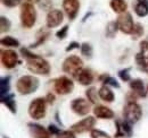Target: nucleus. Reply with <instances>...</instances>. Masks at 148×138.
Instances as JSON below:
<instances>
[{
	"label": "nucleus",
	"instance_id": "ddd939ff",
	"mask_svg": "<svg viewBox=\"0 0 148 138\" xmlns=\"http://www.w3.org/2000/svg\"><path fill=\"white\" fill-rule=\"evenodd\" d=\"M63 19H64V15L59 9H51L47 14L46 25L48 28H54L63 23Z\"/></svg>",
	"mask_w": 148,
	"mask_h": 138
},
{
	"label": "nucleus",
	"instance_id": "8fccbe9b",
	"mask_svg": "<svg viewBox=\"0 0 148 138\" xmlns=\"http://www.w3.org/2000/svg\"><path fill=\"white\" fill-rule=\"evenodd\" d=\"M147 89H148V86H147Z\"/></svg>",
	"mask_w": 148,
	"mask_h": 138
},
{
	"label": "nucleus",
	"instance_id": "c85d7f7f",
	"mask_svg": "<svg viewBox=\"0 0 148 138\" xmlns=\"http://www.w3.org/2000/svg\"><path fill=\"white\" fill-rule=\"evenodd\" d=\"M80 50H81V54L82 55H84L86 58H91L93 54V48L92 45L90 44V43H88V42H84V43H82L81 44V48H80Z\"/></svg>",
	"mask_w": 148,
	"mask_h": 138
},
{
	"label": "nucleus",
	"instance_id": "f3484780",
	"mask_svg": "<svg viewBox=\"0 0 148 138\" xmlns=\"http://www.w3.org/2000/svg\"><path fill=\"white\" fill-rule=\"evenodd\" d=\"M93 114L98 119H104V120H110L115 117L114 111L111 108L105 106V105H96L93 109Z\"/></svg>",
	"mask_w": 148,
	"mask_h": 138
},
{
	"label": "nucleus",
	"instance_id": "bb28decb",
	"mask_svg": "<svg viewBox=\"0 0 148 138\" xmlns=\"http://www.w3.org/2000/svg\"><path fill=\"white\" fill-rule=\"evenodd\" d=\"M1 45L3 47H8V48H18L19 47V41L17 39L13 37V36H5L0 40Z\"/></svg>",
	"mask_w": 148,
	"mask_h": 138
},
{
	"label": "nucleus",
	"instance_id": "5701e85b",
	"mask_svg": "<svg viewBox=\"0 0 148 138\" xmlns=\"http://www.w3.org/2000/svg\"><path fill=\"white\" fill-rule=\"evenodd\" d=\"M47 28H48V27H47ZM47 28H41V30H39V32L37 33V41L30 45V49L38 48L39 45H41L42 43H45V42L48 40L50 33H49V31H48Z\"/></svg>",
	"mask_w": 148,
	"mask_h": 138
},
{
	"label": "nucleus",
	"instance_id": "49530a36",
	"mask_svg": "<svg viewBox=\"0 0 148 138\" xmlns=\"http://www.w3.org/2000/svg\"><path fill=\"white\" fill-rule=\"evenodd\" d=\"M55 118H56V121L58 122V123H60L62 124V120L59 119V116H58V112H56V114H55Z\"/></svg>",
	"mask_w": 148,
	"mask_h": 138
},
{
	"label": "nucleus",
	"instance_id": "473e14b6",
	"mask_svg": "<svg viewBox=\"0 0 148 138\" xmlns=\"http://www.w3.org/2000/svg\"><path fill=\"white\" fill-rule=\"evenodd\" d=\"M130 70L131 68H124V69H121L119 71V77L121 78V80L123 82H130L131 80V75H130Z\"/></svg>",
	"mask_w": 148,
	"mask_h": 138
},
{
	"label": "nucleus",
	"instance_id": "b1692460",
	"mask_svg": "<svg viewBox=\"0 0 148 138\" xmlns=\"http://www.w3.org/2000/svg\"><path fill=\"white\" fill-rule=\"evenodd\" d=\"M99 80L104 84V85H107V86H112V87H115V88H120L121 85L120 83L114 78L110 76L108 74H104V75H100L99 76Z\"/></svg>",
	"mask_w": 148,
	"mask_h": 138
},
{
	"label": "nucleus",
	"instance_id": "a18cd8bd",
	"mask_svg": "<svg viewBox=\"0 0 148 138\" xmlns=\"http://www.w3.org/2000/svg\"><path fill=\"white\" fill-rule=\"evenodd\" d=\"M91 15H92V13H88V14H87V15H86V16L83 17V19H82V22H86V20H87L88 18H89L90 16H91Z\"/></svg>",
	"mask_w": 148,
	"mask_h": 138
},
{
	"label": "nucleus",
	"instance_id": "ea45409f",
	"mask_svg": "<svg viewBox=\"0 0 148 138\" xmlns=\"http://www.w3.org/2000/svg\"><path fill=\"white\" fill-rule=\"evenodd\" d=\"M48 130H49V133H50L51 135H54V136H56L57 134H59V133H60V129H59L57 126L51 124V123L48 126Z\"/></svg>",
	"mask_w": 148,
	"mask_h": 138
},
{
	"label": "nucleus",
	"instance_id": "7ed1b4c3",
	"mask_svg": "<svg viewBox=\"0 0 148 138\" xmlns=\"http://www.w3.org/2000/svg\"><path fill=\"white\" fill-rule=\"evenodd\" d=\"M19 17H21V24L23 27L25 28L33 27L37 22V10L34 8V5L30 2H24L21 6Z\"/></svg>",
	"mask_w": 148,
	"mask_h": 138
},
{
	"label": "nucleus",
	"instance_id": "72a5a7b5",
	"mask_svg": "<svg viewBox=\"0 0 148 138\" xmlns=\"http://www.w3.org/2000/svg\"><path fill=\"white\" fill-rule=\"evenodd\" d=\"M134 59H136V64H137V66L141 69V70H144L145 67H146V65H147V61H146V59L144 58V55L139 52V53L136 54V58H134Z\"/></svg>",
	"mask_w": 148,
	"mask_h": 138
},
{
	"label": "nucleus",
	"instance_id": "a211bd4d",
	"mask_svg": "<svg viewBox=\"0 0 148 138\" xmlns=\"http://www.w3.org/2000/svg\"><path fill=\"white\" fill-rule=\"evenodd\" d=\"M93 78H95V77H93L92 71L88 68H83L79 72V75L76 76V79H77L79 83H80L81 85H83V86H88V85L92 84Z\"/></svg>",
	"mask_w": 148,
	"mask_h": 138
},
{
	"label": "nucleus",
	"instance_id": "c756f323",
	"mask_svg": "<svg viewBox=\"0 0 148 138\" xmlns=\"http://www.w3.org/2000/svg\"><path fill=\"white\" fill-rule=\"evenodd\" d=\"M144 26L140 24V23H136L134 24V27H133V31H132V33H131V37H132V40H138V39H140L143 35H144Z\"/></svg>",
	"mask_w": 148,
	"mask_h": 138
},
{
	"label": "nucleus",
	"instance_id": "2eb2a0df",
	"mask_svg": "<svg viewBox=\"0 0 148 138\" xmlns=\"http://www.w3.org/2000/svg\"><path fill=\"white\" fill-rule=\"evenodd\" d=\"M63 9L66 13L67 17L73 20L79 13L80 2L79 0H63Z\"/></svg>",
	"mask_w": 148,
	"mask_h": 138
},
{
	"label": "nucleus",
	"instance_id": "f257e3e1",
	"mask_svg": "<svg viewBox=\"0 0 148 138\" xmlns=\"http://www.w3.org/2000/svg\"><path fill=\"white\" fill-rule=\"evenodd\" d=\"M21 54L25 58L26 60V67L27 69L37 75H42V76H48L50 74V64L42 57L34 54L26 48L21 49Z\"/></svg>",
	"mask_w": 148,
	"mask_h": 138
},
{
	"label": "nucleus",
	"instance_id": "4be33fe9",
	"mask_svg": "<svg viewBox=\"0 0 148 138\" xmlns=\"http://www.w3.org/2000/svg\"><path fill=\"white\" fill-rule=\"evenodd\" d=\"M110 6L112 10L116 14H123L128 9V3L125 2V0H111Z\"/></svg>",
	"mask_w": 148,
	"mask_h": 138
},
{
	"label": "nucleus",
	"instance_id": "6e6552de",
	"mask_svg": "<svg viewBox=\"0 0 148 138\" xmlns=\"http://www.w3.org/2000/svg\"><path fill=\"white\" fill-rule=\"evenodd\" d=\"M95 124H96V118L91 117V116H88L84 119L77 121L76 123L72 124L71 130H73L75 134H83V133H87V131H91L93 127H95Z\"/></svg>",
	"mask_w": 148,
	"mask_h": 138
},
{
	"label": "nucleus",
	"instance_id": "393cba45",
	"mask_svg": "<svg viewBox=\"0 0 148 138\" xmlns=\"http://www.w3.org/2000/svg\"><path fill=\"white\" fill-rule=\"evenodd\" d=\"M119 31V25H117V22L115 20H111L108 22V24L106 25V28H105V35L106 37L108 39H114L115 35Z\"/></svg>",
	"mask_w": 148,
	"mask_h": 138
},
{
	"label": "nucleus",
	"instance_id": "1a4fd4ad",
	"mask_svg": "<svg viewBox=\"0 0 148 138\" xmlns=\"http://www.w3.org/2000/svg\"><path fill=\"white\" fill-rule=\"evenodd\" d=\"M117 25H119V30L124 33V34H131L134 27V23H133V18L131 16L130 13H123L120 14V16L117 18Z\"/></svg>",
	"mask_w": 148,
	"mask_h": 138
},
{
	"label": "nucleus",
	"instance_id": "e433bc0d",
	"mask_svg": "<svg viewBox=\"0 0 148 138\" xmlns=\"http://www.w3.org/2000/svg\"><path fill=\"white\" fill-rule=\"evenodd\" d=\"M67 32H69V25H64V26L56 33V36H57V39L63 40V39H65V37L67 36Z\"/></svg>",
	"mask_w": 148,
	"mask_h": 138
},
{
	"label": "nucleus",
	"instance_id": "58836bf2",
	"mask_svg": "<svg viewBox=\"0 0 148 138\" xmlns=\"http://www.w3.org/2000/svg\"><path fill=\"white\" fill-rule=\"evenodd\" d=\"M80 48H81V44H79L77 42L73 41V42H71V43L65 48V51L71 52V51H73V50H75V49H80Z\"/></svg>",
	"mask_w": 148,
	"mask_h": 138
},
{
	"label": "nucleus",
	"instance_id": "dca6fc26",
	"mask_svg": "<svg viewBox=\"0 0 148 138\" xmlns=\"http://www.w3.org/2000/svg\"><path fill=\"white\" fill-rule=\"evenodd\" d=\"M130 89L138 95V97H146L147 96L148 89L145 88L144 82L140 78H136V79H131L129 82Z\"/></svg>",
	"mask_w": 148,
	"mask_h": 138
},
{
	"label": "nucleus",
	"instance_id": "4468645a",
	"mask_svg": "<svg viewBox=\"0 0 148 138\" xmlns=\"http://www.w3.org/2000/svg\"><path fill=\"white\" fill-rule=\"evenodd\" d=\"M29 131L32 138H51V134L49 133L48 129H46L43 126L34 123V122H29L27 123Z\"/></svg>",
	"mask_w": 148,
	"mask_h": 138
},
{
	"label": "nucleus",
	"instance_id": "aec40b11",
	"mask_svg": "<svg viewBox=\"0 0 148 138\" xmlns=\"http://www.w3.org/2000/svg\"><path fill=\"white\" fill-rule=\"evenodd\" d=\"M98 93H99V97H100L103 101H105V102L112 103V102L115 100V95H114L113 91H112L111 88H110V86H107V85H103V86L99 88Z\"/></svg>",
	"mask_w": 148,
	"mask_h": 138
},
{
	"label": "nucleus",
	"instance_id": "4c0bfd02",
	"mask_svg": "<svg viewBox=\"0 0 148 138\" xmlns=\"http://www.w3.org/2000/svg\"><path fill=\"white\" fill-rule=\"evenodd\" d=\"M21 1L22 0H1V2L8 8H14V7L18 6L21 3Z\"/></svg>",
	"mask_w": 148,
	"mask_h": 138
},
{
	"label": "nucleus",
	"instance_id": "20e7f679",
	"mask_svg": "<svg viewBox=\"0 0 148 138\" xmlns=\"http://www.w3.org/2000/svg\"><path fill=\"white\" fill-rule=\"evenodd\" d=\"M62 69H63L64 72L70 74V75H72L73 77L76 78L79 72L83 69V60L77 55H69L63 61Z\"/></svg>",
	"mask_w": 148,
	"mask_h": 138
},
{
	"label": "nucleus",
	"instance_id": "c9c22d12",
	"mask_svg": "<svg viewBox=\"0 0 148 138\" xmlns=\"http://www.w3.org/2000/svg\"><path fill=\"white\" fill-rule=\"evenodd\" d=\"M140 53L144 55V58L148 60V41H141L140 42Z\"/></svg>",
	"mask_w": 148,
	"mask_h": 138
},
{
	"label": "nucleus",
	"instance_id": "f704fd0d",
	"mask_svg": "<svg viewBox=\"0 0 148 138\" xmlns=\"http://www.w3.org/2000/svg\"><path fill=\"white\" fill-rule=\"evenodd\" d=\"M56 138H76V136L73 130H60V133L56 135Z\"/></svg>",
	"mask_w": 148,
	"mask_h": 138
},
{
	"label": "nucleus",
	"instance_id": "c03bdc74",
	"mask_svg": "<svg viewBox=\"0 0 148 138\" xmlns=\"http://www.w3.org/2000/svg\"><path fill=\"white\" fill-rule=\"evenodd\" d=\"M24 2H30V3H38V2H40V0H23Z\"/></svg>",
	"mask_w": 148,
	"mask_h": 138
},
{
	"label": "nucleus",
	"instance_id": "2f4dec72",
	"mask_svg": "<svg viewBox=\"0 0 148 138\" xmlns=\"http://www.w3.org/2000/svg\"><path fill=\"white\" fill-rule=\"evenodd\" d=\"M90 136L91 138H112L107 133H105L100 129H92L90 131Z\"/></svg>",
	"mask_w": 148,
	"mask_h": 138
},
{
	"label": "nucleus",
	"instance_id": "37998d69",
	"mask_svg": "<svg viewBox=\"0 0 148 138\" xmlns=\"http://www.w3.org/2000/svg\"><path fill=\"white\" fill-rule=\"evenodd\" d=\"M46 100H47V102H48V103L53 104L54 102H55L56 97L53 93H48V94H47V96H46Z\"/></svg>",
	"mask_w": 148,
	"mask_h": 138
},
{
	"label": "nucleus",
	"instance_id": "7c9ffc66",
	"mask_svg": "<svg viewBox=\"0 0 148 138\" xmlns=\"http://www.w3.org/2000/svg\"><path fill=\"white\" fill-rule=\"evenodd\" d=\"M12 27V23L10 20L5 16L0 17V32L1 33H7Z\"/></svg>",
	"mask_w": 148,
	"mask_h": 138
},
{
	"label": "nucleus",
	"instance_id": "9b49d317",
	"mask_svg": "<svg viewBox=\"0 0 148 138\" xmlns=\"http://www.w3.org/2000/svg\"><path fill=\"white\" fill-rule=\"evenodd\" d=\"M1 64L5 68L13 69L18 64V54L14 50H1Z\"/></svg>",
	"mask_w": 148,
	"mask_h": 138
},
{
	"label": "nucleus",
	"instance_id": "9d476101",
	"mask_svg": "<svg viewBox=\"0 0 148 138\" xmlns=\"http://www.w3.org/2000/svg\"><path fill=\"white\" fill-rule=\"evenodd\" d=\"M90 104L91 103L88 100L82 99V97H77V99H74L71 102V109L77 116H87L91 110Z\"/></svg>",
	"mask_w": 148,
	"mask_h": 138
},
{
	"label": "nucleus",
	"instance_id": "6ab92c4d",
	"mask_svg": "<svg viewBox=\"0 0 148 138\" xmlns=\"http://www.w3.org/2000/svg\"><path fill=\"white\" fill-rule=\"evenodd\" d=\"M1 103L5 104L7 106V109L13 113L16 114L17 112V106H16V101H15V95L13 93H8L3 96H1Z\"/></svg>",
	"mask_w": 148,
	"mask_h": 138
},
{
	"label": "nucleus",
	"instance_id": "09e8293b",
	"mask_svg": "<svg viewBox=\"0 0 148 138\" xmlns=\"http://www.w3.org/2000/svg\"><path fill=\"white\" fill-rule=\"evenodd\" d=\"M2 138H9V137H8V136H6V135H3V136H2Z\"/></svg>",
	"mask_w": 148,
	"mask_h": 138
},
{
	"label": "nucleus",
	"instance_id": "de8ad7c7",
	"mask_svg": "<svg viewBox=\"0 0 148 138\" xmlns=\"http://www.w3.org/2000/svg\"><path fill=\"white\" fill-rule=\"evenodd\" d=\"M144 71H145V72H146V74L148 75V61H147V65H146V67H145V69H144Z\"/></svg>",
	"mask_w": 148,
	"mask_h": 138
},
{
	"label": "nucleus",
	"instance_id": "0eeeda50",
	"mask_svg": "<svg viewBox=\"0 0 148 138\" xmlns=\"http://www.w3.org/2000/svg\"><path fill=\"white\" fill-rule=\"evenodd\" d=\"M54 89L59 95L71 94L74 89V83L67 76H60L54 80Z\"/></svg>",
	"mask_w": 148,
	"mask_h": 138
},
{
	"label": "nucleus",
	"instance_id": "79ce46f5",
	"mask_svg": "<svg viewBox=\"0 0 148 138\" xmlns=\"http://www.w3.org/2000/svg\"><path fill=\"white\" fill-rule=\"evenodd\" d=\"M53 6V2L50 0H42V3H41V7L45 9V10H48L50 9Z\"/></svg>",
	"mask_w": 148,
	"mask_h": 138
},
{
	"label": "nucleus",
	"instance_id": "f03ea898",
	"mask_svg": "<svg viewBox=\"0 0 148 138\" xmlns=\"http://www.w3.org/2000/svg\"><path fill=\"white\" fill-rule=\"evenodd\" d=\"M40 85V80L36 76L32 75H25L22 76L16 82V89L22 95H29L34 92H37Z\"/></svg>",
	"mask_w": 148,
	"mask_h": 138
},
{
	"label": "nucleus",
	"instance_id": "a19ab883",
	"mask_svg": "<svg viewBox=\"0 0 148 138\" xmlns=\"http://www.w3.org/2000/svg\"><path fill=\"white\" fill-rule=\"evenodd\" d=\"M137 99H138V95L137 94H134L132 91L128 93V95H127V103L128 102H137Z\"/></svg>",
	"mask_w": 148,
	"mask_h": 138
},
{
	"label": "nucleus",
	"instance_id": "f8f14e48",
	"mask_svg": "<svg viewBox=\"0 0 148 138\" xmlns=\"http://www.w3.org/2000/svg\"><path fill=\"white\" fill-rule=\"evenodd\" d=\"M115 127H116V133L115 138L120 137H131L133 134L132 129V123L128 122L127 120H116L115 121Z\"/></svg>",
	"mask_w": 148,
	"mask_h": 138
},
{
	"label": "nucleus",
	"instance_id": "a878e982",
	"mask_svg": "<svg viewBox=\"0 0 148 138\" xmlns=\"http://www.w3.org/2000/svg\"><path fill=\"white\" fill-rule=\"evenodd\" d=\"M10 79H12L10 76L1 77V79H0V94H1V96H3V95H6V94L9 93V89H10Z\"/></svg>",
	"mask_w": 148,
	"mask_h": 138
},
{
	"label": "nucleus",
	"instance_id": "423d86ee",
	"mask_svg": "<svg viewBox=\"0 0 148 138\" xmlns=\"http://www.w3.org/2000/svg\"><path fill=\"white\" fill-rule=\"evenodd\" d=\"M123 116L124 120L134 124L141 119L143 117V109L137 102H128L127 105L124 106L123 110Z\"/></svg>",
	"mask_w": 148,
	"mask_h": 138
},
{
	"label": "nucleus",
	"instance_id": "412c9836",
	"mask_svg": "<svg viewBox=\"0 0 148 138\" xmlns=\"http://www.w3.org/2000/svg\"><path fill=\"white\" fill-rule=\"evenodd\" d=\"M134 13L139 17H146L148 15V0H137L134 5Z\"/></svg>",
	"mask_w": 148,
	"mask_h": 138
},
{
	"label": "nucleus",
	"instance_id": "39448f33",
	"mask_svg": "<svg viewBox=\"0 0 148 138\" xmlns=\"http://www.w3.org/2000/svg\"><path fill=\"white\" fill-rule=\"evenodd\" d=\"M47 113V100L43 97L34 99L29 105V114L32 119L40 120L46 117Z\"/></svg>",
	"mask_w": 148,
	"mask_h": 138
},
{
	"label": "nucleus",
	"instance_id": "cd10ccee",
	"mask_svg": "<svg viewBox=\"0 0 148 138\" xmlns=\"http://www.w3.org/2000/svg\"><path fill=\"white\" fill-rule=\"evenodd\" d=\"M86 96H87V99H88V101H89L90 103L97 104L99 93L97 92V88H96V87H89V88L86 91Z\"/></svg>",
	"mask_w": 148,
	"mask_h": 138
}]
</instances>
